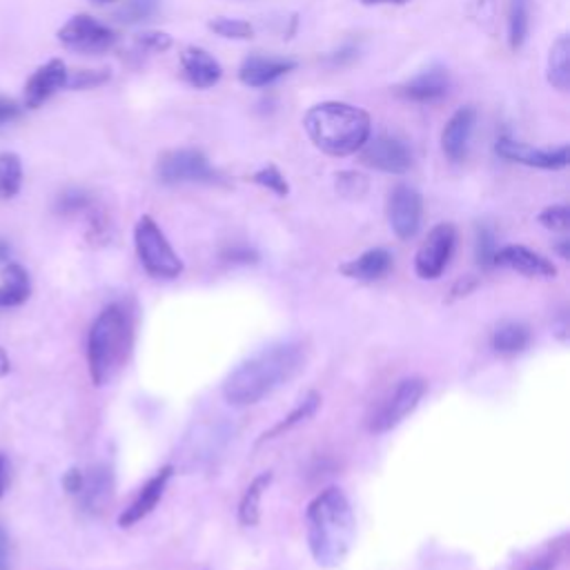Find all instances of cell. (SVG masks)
<instances>
[{"instance_id": "35", "label": "cell", "mask_w": 570, "mask_h": 570, "mask_svg": "<svg viewBox=\"0 0 570 570\" xmlns=\"http://www.w3.org/2000/svg\"><path fill=\"white\" fill-rule=\"evenodd\" d=\"M109 78V74L105 69H80V72H74L72 76H67V85L65 87H72V89H87V87H96V85H103L105 80Z\"/></svg>"}, {"instance_id": "18", "label": "cell", "mask_w": 570, "mask_h": 570, "mask_svg": "<svg viewBox=\"0 0 570 570\" xmlns=\"http://www.w3.org/2000/svg\"><path fill=\"white\" fill-rule=\"evenodd\" d=\"M181 69H183V78L196 89H209L223 76L218 61L201 47H187L181 54Z\"/></svg>"}, {"instance_id": "5", "label": "cell", "mask_w": 570, "mask_h": 570, "mask_svg": "<svg viewBox=\"0 0 570 570\" xmlns=\"http://www.w3.org/2000/svg\"><path fill=\"white\" fill-rule=\"evenodd\" d=\"M135 246L141 266L150 277L176 279L183 272V261L170 246L168 237L152 216H141L135 227Z\"/></svg>"}, {"instance_id": "31", "label": "cell", "mask_w": 570, "mask_h": 570, "mask_svg": "<svg viewBox=\"0 0 570 570\" xmlns=\"http://www.w3.org/2000/svg\"><path fill=\"white\" fill-rule=\"evenodd\" d=\"M92 207V196L85 190L72 187L65 190L58 201H56V212L63 216H72V214H80V212H89Z\"/></svg>"}, {"instance_id": "3", "label": "cell", "mask_w": 570, "mask_h": 570, "mask_svg": "<svg viewBox=\"0 0 570 570\" xmlns=\"http://www.w3.org/2000/svg\"><path fill=\"white\" fill-rule=\"evenodd\" d=\"M135 321L123 303L107 305L87 334V368L94 386H107L130 359Z\"/></svg>"}, {"instance_id": "36", "label": "cell", "mask_w": 570, "mask_h": 570, "mask_svg": "<svg viewBox=\"0 0 570 570\" xmlns=\"http://www.w3.org/2000/svg\"><path fill=\"white\" fill-rule=\"evenodd\" d=\"M497 252V244H495V235L491 227L482 225L477 230V261L482 266H493V257Z\"/></svg>"}, {"instance_id": "19", "label": "cell", "mask_w": 570, "mask_h": 570, "mask_svg": "<svg viewBox=\"0 0 570 570\" xmlns=\"http://www.w3.org/2000/svg\"><path fill=\"white\" fill-rule=\"evenodd\" d=\"M297 67L294 61L286 58H266V56H250L244 61L239 69V78L248 87H268L281 76L290 74Z\"/></svg>"}, {"instance_id": "44", "label": "cell", "mask_w": 570, "mask_h": 570, "mask_svg": "<svg viewBox=\"0 0 570 570\" xmlns=\"http://www.w3.org/2000/svg\"><path fill=\"white\" fill-rule=\"evenodd\" d=\"M364 6H406L408 0H362Z\"/></svg>"}, {"instance_id": "2", "label": "cell", "mask_w": 570, "mask_h": 570, "mask_svg": "<svg viewBox=\"0 0 570 570\" xmlns=\"http://www.w3.org/2000/svg\"><path fill=\"white\" fill-rule=\"evenodd\" d=\"M308 548L314 561L323 568H336L344 563L353 550L357 521L348 497L341 488L321 491L305 513Z\"/></svg>"}, {"instance_id": "14", "label": "cell", "mask_w": 570, "mask_h": 570, "mask_svg": "<svg viewBox=\"0 0 570 570\" xmlns=\"http://www.w3.org/2000/svg\"><path fill=\"white\" fill-rule=\"evenodd\" d=\"M475 121H477V111L473 107H462L454 111L450 121L445 123L441 132V148L452 163H460L469 157Z\"/></svg>"}, {"instance_id": "4", "label": "cell", "mask_w": 570, "mask_h": 570, "mask_svg": "<svg viewBox=\"0 0 570 570\" xmlns=\"http://www.w3.org/2000/svg\"><path fill=\"white\" fill-rule=\"evenodd\" d=\"M303 128L310 141L330 157H351L370 139V117L357 105L325 100L308 109Z\"/></svg>"}, {"instance_id": "47", "label": "cell", "mask_w": 570, "mask_h": 570, "mask_svg": "<svg viewBox=\"0 0 570 570\" xmlns=\"http://www.w3.org/2000/svg\"><path fill=\"white\" fill-rule=\"evenodd\" d=\"M559 255H561L563 259H568V241H563V244L559 246Z\"/></svg>"}, {"instance_id": "32", "label": "cell", "mask_w": 570, "mask_h": 570, "mask_svg": "<svg viewBox=\"0 0 570 570\" xmlns=\"http://www.w3.org/2000/svg\"><path fill=\"white\" fill-rule=\"evenodd\" d=\"M252 181H255L257 185H261V187L275 192L277 196H288V192H290V185H288L286 176H283V174L279 172V168H275V165H266V168H261L259 172H255V174H252Z\"/></svg>"}, {"instance_id": "12", "label": "cell", "mask_w": 570, "mask_h": 570, "mask_svg": "<svg viewBox=\"0 0 570 570\" xmlns=\"http://www.w3.org/2000/svg\"><path fill=\"white\" fill-rule=\"evenodd\" d=\"M495 152L510 163H521L537 170H563L568 165V146H561L557 150H535L517 143L510 137H499Z\"/></svg>"}, {"instance_id": "43", "label": "cell", "mask_w": 570, "mask_h": 570, "mask_svg": "<svg viewBox=\"0 0 570 570\" xmlns=\"http://www.w3.org/2000/svg\"><path fill=\"white\" fill-rule=\"evenodd\" d=\"M8 482H10V464L6 460V454L0 452V499H3L8 491Z\"/></svg>"}, {"instance_id": "38", "label": "cell", "mask_w": 570, "mask_h": 570, "mask_svg": "<svg viewBox=\"0 0 570 570\" xmlns=\"http://www.w3.org/2000/svg\"><path fill=\"white\" fill-rule=\"evenodd\" d=\"M559 559H561V548H552V550L539 555L537 559H533L524 570H555Z\"/></svg>"}, {"instance_id": "21", "label": "cell", "mask_w": 570, "mask_h": 570, "mask_svg": "<svg viewBox=\"0 0 570 570\" xmlns=\"http://www.w3.org/2000/svg\"><path fill=\"white\" fill-rule=\"evenodd\" d=\"M392 264H395V259L388 250L375 248V250H368L362 257L341 266V275H346L348 279H357V281H377L392 270Z\"/></svg>"}, {"instance_id": "1", "label": "cell", "mask_w": 570, "mask_h": 570, "mask_svg": "<svg viewBox=\"0 0 570 570\" xmlns=\"http://www.w3.org/2000/svg\"><path fill=\"white\" fill-rule=\"evenodd\" d=\"M308 364V346L299 338L277 341L241 362L223 384V397L230 406L246 408L264 401L288 386Z\"/></svg>"}, {"instance_id": "7", "label": "cell", "mask_w": 570, "mask_h": 570, "mask_svg": "<svg viewBox=\"0 0 570 570\" xmlns=\"http://www.w3.org/2000/svg\"><path fill=\"white\" fill-rule=\"evenodd\" d=\"M159 181L165 185L183 183H216L218 172L198 150H172L159 159Z\"/></svg>"}, {"instance_id": "16", "label": "cell", "mask_w": 570, "mask_h": 570, "mask_svg": "<svg viewBox=\"0 0 570 570\" xmlns=\"http://www.w3.org/2000/svg\"><path fill=\"white\" fill-rule=\"evenodd\" d=\"M172 477H174V466L161 469V471L141 488V493L137 495V499L121 513L119 526H121V528H130V526L139 524L141 519H146V517L157 508V504L161 502V497H163V493H165V488H168V484H170Z\"/></svg>"}, {"instance_id": "48", "label": "cell", "mask_w": 570, "mask_h": 570, "mask_svg": "<svg viewBox=\"0 0 570 570\" xmlns=\"http://www.w3.org/2000/svg\"><path fill=\"white\" fill-rule=\"evenodd\" d=\"M94 3H111V0H94Z\"/></svg>"}, {"instance_id": "45", "label": "cell", "mask_w": 570, "mask_h": 570, "mask_svg": "<svg viewBox=\"0 0 570 570\" xmlns=\"http://www.w3.org/2000/svg\"><path fill=\"white\" fill-rule=\"evenodd\" d=\"M10 255H12V248L6 239H0V266L3 264H10Z\"/></svg>"}, {"instance_id": "29", "label": "cell", "mask_w": 570, "mask_h": 570, "mask_svg": "<svg viewBox=\"0 0 570 570\" xmlns=\"http://www.w3.org/2000/svg\"><path fill=\"white\" fill-rule=\"evenodd\" d=\"M207 28L216 36L230 39V41H250L255 36V28L248 21H237V19H214Z\"/></svg>"}, {"instance_id": "13", "label": "cell", "mask_w": 570, "mask_h": 570, "mask_svg": "<svg viewBox=\"0 0 570 570\" xmlns=\"http://www.w3.org/2000/svg\"><path fill=\"white\" fill-rule=\"evenodd\" d=\"M67 67L61 58H52L45 65H41L30 80L25 83V92H23V105L28 109H39L41 105H45L56 92H61L67 85Z\"/></svg>"}, {"instance_id": "26", "label": "cell", "mask_w": 570, "mask_h": 570, "mask_svg": "<svg viewBox=\"0 0 570 570\" xmlns=\"http://www.w3.org/2000/svg\"><path fill=\"white\" fill-rule=\"evenodd\" d=\"M23 163L17 152H0V201H10L21 192Z\"/></svg>"}, {"instance_id": "22", "label": "cell", "mask_w": 570, "mask_h": 570, "mask_svg": "<svg viewBox=\"0 0 570 570\" xmlns=\"http://www.w3.org/2000/svg\"><path fill=\"white\" fill-rule=\"evenodd\" d=\"M0 279H3V283H0V308H17L30 299L32 279L21 264H6Z\"/></svg>"}, {"instance_id": "24", "label": "cell", "mask_w": 570, "mask_h": 570, "mask_svg": "<svg viewBox=\"0 0 570 570\" xmlns=\"http://www.w3.org/2000/svg\"><path fill=\"white\" fill-rule=\"evenodd\" d=\"M272 484V473H261L257 475L250 486L246 488L241 504H239V521L244 526H257L261 519V499L268 486Z\"/></svg>"}, {"instance_id": "33", "label": "cell", "mask_w": 570, "mask_h": 570, "mask_svg": "<svg viewBox=\"0 0 570 570\" xmlns=\"http://www.w3.org/2000/svg\"><path fill=\"white\" fill-rule=\"evenodd\" d=\"M336 192L348 198H362L368 192V181L357 172H341L336 174Z\"/></svg>"}, {"instance_id": "27", "label": "cell", "mask_w": 570, "mask_h": 570, "mask_svg": "<svg viewBox=\"0 0 570 570\" xmlns=\"http://www.w3.org/2000/svg\"><path fill=\"white\" fill-rule=\"evenodd\" d=\"M319 406H321V397H319L316 392H310V395L303 399V404H299L283 421H279L272 430L264 432V437L259 439V443L270 441V439H277V437H281L283 432H290L294 426H299V423H303L305 419H310V417L316 412Z\"/></svg>"}, {"instance_id": "37", "label": "cell", "mask_w": 570, "mask_h": 570, "mask_svg": "<svg viewBox=\"0 0 570 570\" xmlns=\"http://www.w3.org/2000/svg\"><path fill=\"white\" fill-rule=\"evenodd\" d=\"M139 45L150 52H168L172 47V36L163 32H146L139 36Z\"/></svg>"}, {"instance_id": "30", "label": "cell", "mask_w": 570, "mask_h": 570, "mask_svg": "<svg viewBox=\"0 0 570 570\" xmlns=\"http://www.w3.org/2000/svg\"><path fill=\"white\" fill-rule=\"evenodd\" d=\"M157 10H159V0H126V6L117 12V19L128 25H135L154 17Z\"/></svg>"}, {"instance_id": "6", "label": "cell", "mask_w": 570, "mask_h": 570, "mask_svg": "<svg viewBox=\"0 0 570 570\" xmlns=\"http://www.w3.org/2000/svg\"><path fill=\"white\" fill-rule=\"evenodd\" d=\"M426 392H428L426 379H421V377L401 379L388 392V397L377 406V410L370 415V419H368L370 432L381 434V432H390L392 428H397L408 415H412L417 410V406L421 404Z\"/></svg>"}, {"instance_id": "15", "label": "cell", "mask_w": 570, "mask_h": 570, "mask_svg": "<svg viewBox=\"0 0 570 570\" xmlns=\"http://www.w3.org/2000/svg\"><path fill=\"white\" fill-rule=\"evenodd\" d=\"M493 266H502L526 277H539V279L557 277V268L552 266V261H548L539 252L528 250L526 246H506L497 250L493 257Z\"/></svg>"}, {"instance_id": "40", "label": "cell", "mask_w": 570, "mask_h": 570, "mask_svg": "<svg viewBox=\"0 0 570 570\" xmlns=\"http://www.w3.org/2000/svg\"><path fill=\"white\" fill-rule=\"evenodd\" d=\"M477 286H480V281H477V279H473V277H464V279H460L458 283H454V286L450 288V297H448L445 301H448V303L460 301V299L469 297Z\"/></svg>"}, {"instance_id": "25", "label": "cell", "mask_w": 570, "mask_h": 570, "mask_svg": "<svg viewBox=\"0 0 570 570\" xmlns=\"http://www.w3.org/2000/svg\"><path fill=\"white\" fill-rule=\"evenodd\" d=\"M548 83L561 92H566L570 85V41H568V36H559L555 41V45L550 47Z\"/></svg>"}, {"instance_id": "23", "label": "cell", "mask_w": 570, "mask_h": 570, "mask_svg": "<svg viewBox=\"0 0 570 570\" xmlns=\"http://www.w3.org/2000/svg\"><path fill=\"white\" fill-rule=\"evenodd\" d=\"M530 344V330L528 325L519 323V321H506L502 325L495 327L493 336H491V346L497 355H519L528 348Z\"/></svg>"}, {"instance_id": "39", "label": "cell", "mask_w": 570, "mask_h": 570, "mask_svg": "<svg viewBox=\"0 0 570 570\" xmlns=\"http://www.w3.org/2000/svg\"><path fill=\"white\" fill-rule=\"evenodd\" d=\"M21 117V105L14 98L0 96V126H8Z\"/></svg>"}, {"instance_id": "10", "label": "cell", "mask_w": 570, "mask_h": 570, "mask_svg": "<svg viewBox=\"0 0 570 570\" xmlns=\"http://www.w3.org/2000/svg\"><path fill=\"white\" fill-rule=\"evenodd\" d=\"M359 152L362 161L368 168L386 174H404L412 168V152L401 139L392 135H379L375 139H368Z\"/></svg>"}, {"instance_id": "11", "label": "cell", "mask_w": 570, "mask_h": 570, "mask_svg": "<svg viewBox=\"0 0 570 570\" xmlns=\"http://www.w3.org/2000/svg\"><path fill=\"white\" fill-rule=\"evenodd\" d=\"M423 214L421 194L410 185H397L388 201V221L399 239H412L419 233Z\"/></svg>"}, {"instance_id": "41", "label": "cell", "mask_w": 570, "mask_h": 570, "mask_svg": "<svg viewBox=\"0 0 570 570\" xmlns=\"http://www.w3.org/2000/svg\"><path fill=\"white\" fill-rule=\"evenodd\" d=\"M83 482H85V475H83L78 469H72V471H67L65 477H63V488H65L69 495H80Z\"/></svg>"}, {"instance_id": "20", "label": "cell", "mask_w": 570, "mask_h": 570, "mask_svg": "<svg viewBox=\"0 0 570 570\" xmlns=\"http://www.w3.org/2000/svg\"><path fill=\"white\" fill-rule=\"evenodd\" d=\"M114 495V475L107 466H96L89 475H85L83 482V491H80V499H83V508L87 513H103Z\"/></svg>"}, {"instance_id": "9", "label": "cell", "mask_w": 570, "mask_h": 570, "mask_svg": "<svg viewBox=\"0 0 570 570\" xmlns=\"http://www.w3.org/2000/svg\"><path fill=\"white\" fill-rule=\"evenodd\" d=\"M454 244H458V233H454V225L450 223H439L434 225L428 239L421 244L417 259H415V270L421 279H439L443 270L450 264V257L454 252Z\"/></svg>"}, {"instance_id": "46", "label": "cell", "mask_w": 570, "mask_h": 570, "mask_svg": "<svg viewBox=\"0 0 570 570\" xmlns=\"http://www.w3.org/2000/svg\"><path fill=\"white\" fill-rule=\"evenodd\" d=\"M10 357L6 355V351L3 348H0V377H6L8 373H10Z\"/></svg>"}, {"instance_id": "17", "label": "cell", "mask_w": 570, "mask_h": 570, "mask_svg": "<svg viewBox=\"0 0 570 570\" xmlns=\"http://www.w3.org/2000/svg\"><path fill=\"white\" fill-rule=\"evenodd\" d=\"M448 92H450V74L441 65H432L423 69L399 89V94L412 103H437L445 98Z\"/></svg>"}, {"instance_id": "34", "label": "cell", "mask_w": 570, "mask_h": 570, "mask_svg": "<svg viewBox=\"0 0 570 570\" xmlns=\"http://www.w3.org/2000/svg\"><path fill=\"white\" fill-rule=\"evenodd\" d=\"M539 223L546 227V230L566 233V230H568V223H570V209H568V205H550V207L541 209Z\"/></svg>"}, {"instance_id": "28", "label": "cell", "mask_w": 570, "mask_h": 570, "mask_svg": "<svg viewBox=\"0 0 570 570\" xmlns=\"http://www.w3.org/2000/svg\"><path fill=\"white\" fill-rule=\"evenodd\" d=\"M530 12H528V0H510L508 8V43L510 50L517 52L524 47L528 39V28H530Z\"/></svg>"}, {"instance_id": "8", "label": "cell", "mask_w": 570, "mask_h": 570, "mask_svg": "<svg viewBox=\"0 0 570 570\" xmlns=\"http://www.w3.org/2000/svg\"><path fill=\"white\" fill-rule=\"evenodd\" d=\"M58 43L72 52L96 56L111 50L114 43H117V36L96 19L87 14H76L58 30Z\"/></svg>"}, {"instance_id": "42", "label": "cell", "mask_w": 570, "mask_h": 570, "mask_svg": "<svg viewBox=\"0 0 570 570\" xmlns=\"http://www.w3.org/2000/svg\"><path fill=\"white\" fill-rule=\"evenodd\" d=\"M0 570H10V539L3 528H0Z\"/></svg>"}]
</instances>
